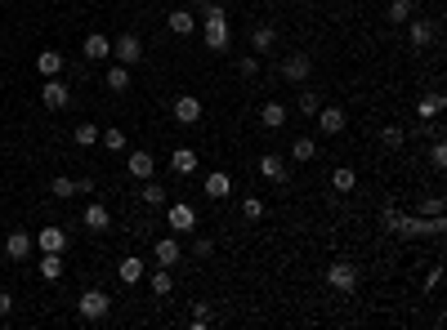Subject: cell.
Listing matches in <instances>:
<instances>
[{
    "label": "cell",
    "instance_id": "cell-1",
    "mask_svg": "<svg viewBox=\"0 0 447 330\" xmlns=\"http://www.w3.org/2000/svg\"><path fill=\"white\" fill-rule=\"evenodd\" d=\"M278 76L287 81V85H304V81L313 76V54L309 50H291L287 59L278 63Z\"/></svg>",
    "mask_w": 447,
    "mask_h": 330
},
{
    "label": "cell",
    "instance_id": "cell-2",
    "mask_svg": "<svg viewBox=\"0 0 447 330\" xmlns=\"http://www.w3.org/2000/svg\"><path fill=\"white\" fill-rule=\"evenodd\" d=\"M76 313H81V322H103V317L112 313V295L108 290H85V295L76 299Z\"/></svg>",
    "mask_w": 447,
    "mask_h": 330
},
{
    "label": "cell",
    "instance_id": "cell-3",
    "mask_svg": "<svg viewBox=\"0 0 447 330\" xmlns=\"http://www.w3.org/2000/svg\"><path fill=\"white\" fill-rule=\"evenodd\" d=\"M170 116H175V125H197V121H202V99L179 94V99L170 103Z\"/></svg>",
    "mask_w": 447,
    "mask_h": 330
},
{
    "label": "cell",
    "instance_id": "cell-4",
    "mask_svg": "<svg viewBox=\"0 0 447 330\" xmlns=\"http://www.w3.org/2000/svg\"><path fill=\"white\" fill-rule=\"evenodd\" d=\"M41 103H45L50 112H63V107L72 103V90H68V85H63L59 76H45V85H41Z\"/></svg>",
    "mask_w": 447,
    "mask_h": 330
},
{
    "label": "cell",
    "instance_id": "cell-5",
    "mask_svg": "<svg viewBox=\"0 0 447 330\" xmlns=\"http://www.w3.org/2000/svg\"><path fill=\"white\" fill-rule=\"evenodd\" d=\"M407 36H412L416 50H430V45L439 41V23H430V18H407Z\"/></svg>",
    "mask_w": 447,
    "mask_h": 330
},
{
    "label": "cell",
    "instance_id": "cell-6",
    "mask_svg": "<svg viewBox=\"0 0 447 330\" xmlns=\"http://www.w3.org/2000/svg\"><path fill=\"white\" fill-rule=\"evenodd\" d=\"M112 59L121 63V68H135L139 59H144V45H139V36H121V41H112Z\"/></svg>",
    "mask_w": 447,
    "mask_h": 330
},
{
    "label": "cell",
    "instance_id": "cell-7",
    "mask_svg": "<svg viewBox=\"0 0 447 330\" xmlns=\"http://www.w3.org/2000/svg\"><path fill=\"white\" fill-rule=\"evenodd\" d=\"M327 281H331L336 290H345V295H349V290L358 286V268H354L349 259H336V263L327 268Z\"/></svg>",
    "mask_w": 447,
    "mask_h": 330
},
{
    "label": "cell",
    "instance_id": "cell-8",
    "mask_svg": "<svg viewBox=\"0 0 447 330\" xmlns=\"http://www.w3.org/2000/svg\"><path fill=\"white\" fill-rule=\"evenodd\" d=\"M81 54H85L90 63H108V59H112V41H108L103 32H90V36H85V45H81Z\"/></svg>",
    "mask_w": 447,
    "mask_h": 330
},
{
    "label": "cell",
    "instance_id": "cell-9",
    "mask_svg": "<svg viewBox=\"0 0 447 330\" xmlns=\"http://www.w3.org/2000/svg\"><path fill=\"white\" fill-rule=\"evenodd\" d=\"M313 121H318L322 134H345V112H340V107H327V103H322Z\"/></svg>",
    "mask_w": 447,
    "mask_h": 330
},
{
    "label": "cell",
    "instance_id": "cell-10",
    "mask_svg": "<svg viewBox=\"0 0 447 330\" xmlns=\"http://www.w3.org/2000/svg\"><path fill=\"white\" fill-rule=\"evenodd\" d=\"M170 228H175V232H193L197 228V210L188 201H175V205H170Z\"/></svg>",
    "mask_w": 447,
    "mask_h": 330
},
{
    "label": "cell",
    "instance_id": "cell-11",
    "mask_svg": "<svg viewBox=\"0 0 447 330\" xmlns=\"http://www.w3.org/2000/svg\"><path fill=\"white\" fill-rule=\"evenodd\" d=\"M206 50H228V18H206Z\"/></svg>",
    "mask_w": 447,
    "mask_h": 330
},
{
    "label": "cell",
    "instance_id": "cell-12",
    "mask_svg": "<svg viewBox=\"0 0 447 330\" xmlns=\"http://www.w3.org/2000/svg\"><path fill=\"white\" fill-rule=\"evenodd\" d=\"M126 169H130V178H139V183H144V178L157 174V161H152L148 152H130L126 156Z\"/></svg>",
    "mask_w": 447,
    "mask_h": 330
},
{
    "label": "cell",
    "instance_id": "cell-13",
    "mask_svg": "<svg viewBox=\"0 0 447 330\" xmlns=\"http://www.w3.org/2000/svg\"><path fill=\"white\" fill-rule=\"evenodd\" d=\"M443 107H447V94H443V90H434V94H425V99H416V116H421V121H434Z\"/></svg>",
    "mask_w": 447,
    "mask_h": 330
},
{
    "label": "cell",
    "instance_id": "cell-14",
    "mask_svg": "<svg viewBox=\"0 0 447 330\" xmlns=\"http://www.w3.org/2000/svg\"><path fill=\"white\" fill-rule=\"evenodd\" d=\"M36 246H41V254L45 250L63 254V250H68V232H63V228H41V232H36Z\"/></svg>",
    "mask_w": 447,
    "mask_h": 330
},
{
    "label": "cell",
    "instance_id": "cell-15",
    "mask_svg": "<svg viewBox=\"0 0 447 330\" xmlns=\"http://www.w3.org/2000/svg\"><path fill=\"white\" fill-rule=\"evenodd\" d=\"M197 165H202V161H197V152H193V147H175V152H170V169H175V174H197Z\"/></svg>",
    "mask_w": 447,
    "mask_h": 330
},
{
    "label": "cell",
    "instance_id": "cell-16",
    "mask_svg": "<svg viewBox=\"0 0 447 330\" xmlns=\"http://www.w3.org/2000/svg\"><path fill=\"white\" fill-rule=\"evenodd\" d=\"M152 254H157L161 268H175V263L184 259V250H179V241H175V237H161L157 246H152Z\"/></svg>",
    "mask_w": 447,
    "mask_h": 330
},
{
    "label": "cell",
    "instance_id": "cell-17",
    "mask_svg": "<svg viewBox=\"0 0 447 330\" xmlns=\"http://www.w3.org/2000/svg\"><path fill=\"white\" fill-rule=\"evenodd\" d=\"M117 277L126 281V286H139V281H144V259H139V254H126V259L117 263Z\"/></svg>",
    "mask_w": 447,
    "mask_h": 330
},
{
    "label": "cell",
    "instance_id": "cell-18",
    "mask_svg": "<svg viewBox=\"0 0 447 330\" xmlns=\"http://www.w3.org/2000/svg\"><path fill=\"white\" fill-rule=\"evenodd\" d=\"M273 45H278V27L260 23V27L251 32V50H255V54H273Z\"/></svg>",
    "mask_w": 447,
    "mask_h": 330
},
{
    "label": "cell",
    "instance_id": "cell-19",
    "mask_svg": "<svg viewBox=\"0 0 447 330\" xmlns=\"http://www.w3.org/2000/svg\"><path fill=\"white\" fill-rule=\"evenodd\" d=\"M228 192H233V178H228L224 169H211V174H206V196H211V201H224Z\"/></svg>",
    "mask_w": 447,
    "mask_h": 330
},
{
    "label": "cell",
    "instance_id": "cell-20",
    "mask_svg": "<svg viewBox=\"0 0 447 330\" xmlns=\"http://www.w3.org/2000/svg\"><path fill=\"white\" fill-rule=\"evenodd\" d=\"M32 246H36V241L27 237V232H9V237H5V254H9V259H27Z\"/></svg>",
    "mask_w": 447,
    "mask_h": 330
},
{
    "label": "cell",
    "instance_id": "cell-21",
    "mask_svg": "<svg viewBox=\"0 0 447 330\" xmlns=\"http://www.w3.org/2000/svg\"><path fill=\"white\" fill-rule=\"evenodd\" d=\"M260 125L264 130H282L287 125V107H282V103H264L260 107Z\"/></svg>",
    "mask_w": 447,
    "mask_h": 330
},
{
    "label": "cell",
    "instance_id": "cell-22",
    "mask_svg": "<svg viewBox=\"0 0 447 330\" xmlns=\"http://www.w3.org/2000/svg\"><path fill=\"white\" fill-rule=\"evenodd\" d=\"M412 14H416L412 0H389V5H385V23H394V27H403Z\"/></svg>",
    "mask_w": 447,
    "mask_h": 330
},
{
    "label": "cell",
    "instance_id": "cell-23",
    "mask_svg": "<svg viewBox=\"0 0 447 330\" xmlns=\"http://www.w3.org/2000/svg\"><path fill=\"white\" fill-rule=\"evenodd\" d=\"M193 27H197L193 9H175V14H170V32L175 36H193Z\"/></svg>",
    "mask_w": 447,
    "mask_h": 330
},
{
    "label": "cell",
    "instance_id": "cell-24",
    "mask_svg": "<svg viewBox=\"0 0 447 330\" xmlns=\"http://www.w3.org/2000/svg\"><path fill=\"white\" fill-rule=\"evenodd\" d=\"M36 72H41V76H59V72H63V54L59 50H45L41 59H36Z\"/></svg>",
    "mask_w": 447,
    "mask_h": 330
},
{
    "label": "cell",
    "instance_id": "cell-25",
    "mask_svg": "<svg viewBox=\"0 0 447 330\" xmlns=\"http://www.w3.org/2000/svg\"><path fill=\"white\" fill-rule=\"evenodd\" d=\"M260 174H264V178H278V183H287V161H282V156H260Z\"/></svg>",
    "mask_w": 447,
    "mask_h": 330
},
{
    "label": "cell",
    "instance_id": "cell-26",
    "mask_svg": "<svg viewBox=\"0 0 447 330\" xmlns=\"http://www.w3.org/2000/svg\"><path fill=\"white\" fill-rule=\"evenodd\" d=\"M41 277H45V281H59V277H63V254H54V250L41 254Z\"/></svg>",
    "mask_w": 447,
    "mask_h": 330
},
{
    "label": "cell",
    "instance_id": "cell-27",
    "mask_svg": "<svg viewBox=\"0 0 447 330\" xmlns=\"http://www.w3.org/2000/svg\"><path fill=\"white\" fill-rule=\"evenodd\" d=\"M108 223H112V214H108V210H103V205H99V201H94V205H85V228H94V232H103V228H108Z\"/></svg>",
    "mask_w": 447,
    "mask_h": 330
},
{
    "label": "cell",
    "instance_id": "cell-28",
    "mask_svg": "<svg viewBox=\"0 0 447 330\" xmlns=\"http://www.w3.org/2000/svg\"><path fill=\"white\" fill-rule=\"evenodd\" d=\"M72 138H76V147H94L99 143V125H94V121H81V125L72 130Z\"/></svg>",
    "mask_w": 447,
    "mask_h": 330
},
{
    "label": "cell",
    "instance_id": "cell-29",
    "mask_svg": "<svg viewBox=\"0 0 447 330\" xmlns=\"http://www.w3.org/2000/svg\"><path fill=\"white\" fill-rule=\"evenodd\" d=\"M291 156H296V161H318V143H313L309 134H300L296 143H291Z\"/></svg>",
    "mask_w": 447,
    "mask_h": 330
},
{
    "label": "cell",
    "instance_id": "cell-30",
    "mask_svg": "<svg viewBox=\"0 0 447 330\" xmlns=\"http://www.w3.org/2000/svg\"><path fill=\"white\" fill-rule=\"evenodd\" d=\"M144 205H166V183H157V178H144Z\"/></svg>",
    "mask_w": 447,
    "mask_h": 330
},
{
    "label": "cell",
    "instance_id": "cell-31",
    "mask_svg": "<svg viewBox=\"0 0 447 330\" xmlns=\"http://www.w3.org/2000/svg\"><path fill=\"white\" fill-rule=\"evenodd\" d=\"M354 183H358V174L349 165H340L336 174H331V187H336V192H354Z\"/></svg>",
    "mask_w": 447,
    "mask_h": 330
},
{
    "label": "cell",
    "instance_id": "cell-32",
    "mask_svg": "<svg viewBox=\"0 0 447 330\" xmlns=\"http://www.w3.org/2000/svg\"><path fill=\"white\" fill-rule=\"evenodd\" d=\"M108 90H112V94L130 90V68H121V63H117V68H108Z\"/></svg>",
    "mask_w": 447,
    "mask_h": 330
},
{
    "label": "cell",
    "instance_id": "cell-33",
    "mask_svg": "<svg viewBox=\"0 0 447 330\" xmlns=\"http://www.w3.org/2000/svg\"><path fill=\"white\" fill-rule=\"evenodd\" d=\"M380 143H385V147H389V152H398V147H403V143H407V134H403V125H385V130H380Z\"/></svg>",
    "mask_w": 447,
    "mask_h": 330
},
{
    "label": "cell",
    "instance_id": "cell-34",
    "mask_svg": "<svg viewBox=\"0 0 447 330\" xmlns=\"http://www.w3.org/2000/svg\"><path fill=\"white\" fill-rule=\"evenodd\" d=\"M170 286H175V281H170V268H157V272H152V295H157V299H166Z\"/></svg>",
    "mask_w": 447,
    "mask_h": 330
},
{
    "label": "cell",
    "instance_id": "cell-35",
    "mask_svg": "<svg viewBox=\"0 0 447 330\" xmlns=\"http://www.w3.org/2000/svg\"><path fill=\"white\" fill-rule=\"evenodd\" d=\"M318 107H322V94L318 90H300V112L304 116H318Z\"/></svg>",
    "mask_w": 447,
    "mask_h": 330
},
{
    "label": "cell",
    "instance_id": "cell-36",
    "mask_svg": "<svg viewBox=\"0 0 447 330\" xmlns=\"http://www.w3.org/2000/svg\"><path fill=\"white\" fill-rule=\"evenodd\" d=\"M50 192L59 196V201H68V196H76V178H68V174H59V178H54V183H50Z\"/></svg>",
    "mask_w": 447,
    "mask_h": 330
},
{
    "label": "cell",
    "instance_id": "cell-37",
    "mask_svg": "<svg viewBox=\"0 0 447 330\" xmlns=\"http://www.w3.org/2000/svg\"><path fill=\"white\" fill-rule=\"evenodd\" d=\"M242 214H246L251 223H260V219H264V201H260V196H242Z\"/></svg>",
    "mask_w": 447,
    "mask_h": 330
},
{
    "label": "cell",
    "instance_id": "cell-38",
    "mask_svg": "<svg viewBox=\"0 0 447 330\" xmlns=\"http://www.w3.org/2000/svg\"><path fill=\"white\" fill-rule=\"evenodd\" d=\"M103 147H108V152H121V147H126V134H121V130L117 125H112V130H103Z\"/></svg>",
    "mask_w": 447,
    "mask_h": 330
},
{
    "label": "cell",
    "instance_id": "cell-39",
    "mask_svg": "<svg viewBox=\"0 0 447 330\" xmlns=\"http://www.w3.org/2000/svg\"><path fill=\"white\" fill-rule=\"evenodd\" d=\"M398 219H403V210H398V205H385V210H380V228H385V232H394Z\"/></svg>",
    "mask_w": 447,
    "mask_h": 330
},
{
    "label": "cell",
    "instance_id": "cell-40",
    "mask_svg": "<svg viewBox=\"0 0 447 330\" xmlns=\"http://www.w3.org/2000/svg\"><path fill=\"white\" fill-rule=\"evenodd\" d=\"M430 165H434V169H447V143H443V138H434V147H430Z\"/></svg>",
    "mask_w": 447,
    "mask_h": 330
},
{
    "label": "cell",
    "instance_id": "cell-41",
    "mask_svg": "<svg viewBox=\"0 0 447 330\" xmlns=\"http://www.w3.org/2000/svg\"><path fill=\"white\" fill-rule=\"evenodd\" d=\"M255 72H260V59H255V54H246V59L237 63V76H246V81H251Z\"/></svg>",
    "mask_w": 447,
    "mask_h": 330
},
{
    "label": "cell",
    "instance_id": "cell-42",
    "mask_svg": "<svg viewBox=\"0 0 447 330\" xmlns=\"http://www.w3.org/2000/svg\"><path fill=\"white\" fill-rule=\"evenodd\" d=\"M211 322H215V313H211L206 304H197V308H193V326L202 330V326H211Z\"/></svg>",
    "mask_w": 447,
    "mask_h": 330
},
{
    "label": "cell",
    "instance_id": "cell-43",
    "mask_svg": "<svg viewBox=\"0 0 447 330\" xmlns=\"http://www.w3.org/2000/svg\"><path fill=\"white\" fill-rule=\"evenodd\" d=\"M193 254H197V259H211V254H215V241H211V237H202V241L193 246Z\"/></svg>",
    "mask_w": 447,
    "mask_h": 330
},
{
    "label": "cell",
    "instance_id": "cell-44",
    "mask_svg": "<svg viewBox=\"0 0 447 330\" xmlns=\"http://www.w3.org/2000/svg\"><path fill=\"white\" fill-rule=\"evenodd\" d=\"M421 214H443V196H430V201L421 205Z\"/></svg>",
    "mask_w": 447,
    "mask_h": 330
},
{
    "label": "cell",
    "instance_id": "cell-45",
    "mask_svg": "<svg viewBox=\"0 0 447 330\" xmlns=\"http://www.w3.org/2000/svg\"><path fill=\"white\" fill-rule=\"evenodd\" d=\"M439 281H443V268H430V277H425V290H439Z\"/></svg>",
    "mask_w": 447,
    "mask_h": 330
},
{
    "label": "cell",
    "instance_id": "cell-46",
    "mask_svg": "<svg viewBox=\"0 0 447 330\" xmlns=\"http://www.w3.org/2000/svg\"><path fill=\"white\" fill-rule=\"evenodd\" d=\"M202 14H206V18H228L224 5H215V0H211V5H202Z\"/></svg>",
    "mask_w": 447,
    "mask_h": 330
},
{
    "label": "cell",
    "instance_id": "cell-47",
    "mask_svg": "<svg viewBox=\"0 0 447 330\" xmlns=\"http://www.w3.org/2000/svg\"><path fill=\"white\" fill-rule=\"evenodd\" d=\"M14 313V295H5V290H0V317H9Z\"/></svg>",
    "mask_w": 447,
    "mask_h": 330
}]
</instances>
